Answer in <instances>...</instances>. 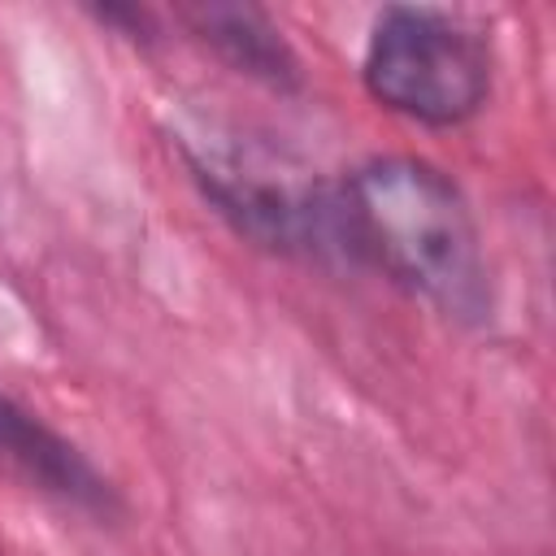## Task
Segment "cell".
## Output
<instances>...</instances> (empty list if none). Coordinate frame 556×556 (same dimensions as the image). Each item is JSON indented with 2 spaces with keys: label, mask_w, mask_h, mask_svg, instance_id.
<instances>
[{
  "label": "cell",
  "mask_w": 556,
  "mask_h": 556,
  "mask_svg": "<svg viewBox=\"0 0 556 556\" xmlns=\"http://www.w3.org/2000/svg\"><path fill=\"white\" fill-rule=\"evenodd\" d=\"M352 261L378 265L391 282L447 317L482 321L491 282L473 213L456 182L417 156H374L339 187Z\"/></svg>",
  "instance_id": "1"
},
{
  "label": "cell",
  "mask_w": 556,
  "mask_h": 556,
  "mask_svg": "<svg viewBox=\"0 0 556 556\" xmlns=\"http://www.w3.org/2000/svg\"><path fill=\"white\" fill-rule=\"evenodd\" d=\"M361 74L382 109L426 126H460L491 96V48L452 13L391 4L369 30Z\"/></svg>",
  "instance_id": "2"
},
{
  "label": "cell",
  "mask_w": 556,
  "mask_h": 556,
  "mask_svg": "<svg viewBox=\"0 0 556 556\" xmlns=\"http://www.w3.org/2000/svg\"><path fill=\"white\" fill-rule=\"evenodd\" d=\"M187 165L204 200L252 243L287 256H348L339 187L287 174L261 152L235 143H187Z\"/></svg>",
  "instance_id": "3"
},
{
  "label": "cell",
  "mask_w": 556,
  "mask_h": 556,
  "mask_svg": "<svg viewBox=\"0 0 556 556\" xmlns=\"http://www.w3.org/2000/svg\"><path fill=\"white\" fill-rule=\"evenodd\" d=\"M0 465L13 469L35 491L56 495L83 513H96V517L117 513V495L96 473V465L70 439H61L48 421H39L17 400H9L4 391H0Z\"/></svg>",
  "instance_id": "4"
},
{
  "label": "cell",
  "mask_w": 556,
  "mask_h": 556,
  "mask_svg": "<svg viewBox=\"0 0 556 556\" xmlns=\"http://www.w3.org/2000/svg\"><path fill=\"white\" fill-rule=\"evenodd\" d=\"M182 17L230 70H239L274 91L300 87V61L265 9H256V4H191V9H182Z\"/></svg>",
  "instance_id": "5"
}]
</instances>
